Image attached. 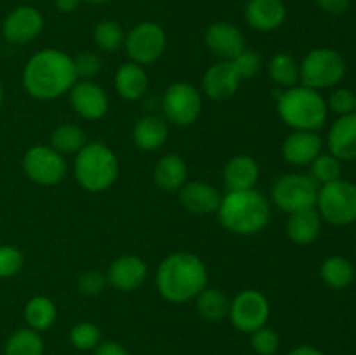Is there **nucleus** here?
I'll list each match as a JSON object with an SVG mask.
<instances>
[{
  "label": "nucleus",
  "mask_w": 356,
  "mask_h": 355,
  "mask_svg": "<svg viewBox=\"0 0 356 355\" xmlns=\"http://www.w3.org/2000/svg\"><path fill=\"white\" fill-rule=\"evenodd\" d=\"M76 80L73 58L59 49L35 52L23 70L24 90L40 101L58 100L70 93Z\"/></svg>",
  "instance_id": "1"
},
{
  "label": "nucleus",
  "mask_w": 356,
  "mask_h": 355,
  "mask_svg": "<svg viewBox=\"0 0 356 355\" xmlns=\"http://www.w3.org/2000/svg\"><path fill=\"white\" fill-rule=\"evenodd\" d=\"M207 268L193 253H172L156 268L155 284L160 296L170 303H186L207 287Z\"/></svg>",
  "instance_id": "2"
},
{
  "label": "nucleus",
  "mask_w": 356,
  "mask_h": 355,
  "mask_svg": "<svg viewBox=\"0 0 356 355\" xmlns=\"http://www.w3.org/2000/svg\"><path fill=\"white\" fill-rule=\"evenodd\" d=\"M221 225L236 235H256L266 228L271 218V204L256 188L226 191L218 207Z\"/></svg>",
  "instance_id": "3"
},
{
  "label": "nucleus",
  "mask_w": 356,
  "mask_h": 355,
  "mask_svg": "<svg viewBox=\"0 0 356 355\" xmlns=\"http://www.w3.org/2000/svg\"><path fill=\"white\" fill-rule=\"evenodd\" d=\"M278 115L294 131H318L329 113L327 101L318 90L306 86H294L278 94Z\"/></svg>",
  "instance_id": "4"
},
{
  "label": "nucleus",
  "mask_w": 356,
  "mask_h": 355,
  "mask_svg": "<svg viewBox=\"0 0 356 355\" xmlns=\"http://www.w3.org/2000/svg\"><path fill=\"white\" fill-rule=\"evenodd\" d=\"M118 159L113 150L101 141L86 143L75 155L73 173L75 180L83 190L104 191L117 181Z\"/></svg>",
  "instance_id": "5"
},
{
  "label": "nucleus",
  "mask_w": 356,
  "mask_h": 355,
  "mask_svg": "<svg viewBox=\"0 0 356 355\" xmlns=\"http://www.w3.org/2000/svg\"><path fill=\"white\" fill-rule=\"evenodd\" d=\"M346 75V61L332 47H316L299 63V82L312 89H329Z\"/></svg>",
  "instance_id": "6"
},
{
  "label": "nucleus",
  "mask_w": 356,
  "mask_h": 355,
  "mask_svg": "<svg viewBox=\"0 0 356 355\" xmlns=\"http://www.w3.org/2000/svg\"><path fill=\"white\" fill-rule=\"evenodd\" d=\"M315 207L322 219L330 225H351L356 221V184L343 178L322 184Z\"/></svg>",
  "instance_id": "7"
},
{
  "label": "nucleus",
  "mask_w": 356,
  "mask_h": 355,
  "mask_svg": "<svg viewBox=\"0 0 356 355\" xmlns=\"http://www.w3.org/2000/svg\"><path fill=\"white\" fill-rule=\"evenodd\" d=\"M318 190L320 187L309 174H284L271 187V200L280 211L292 214L315 207Z\"/></svg>",
  "instance_id": "8"
},
{
  "label": "nucleus",
  "mask_w": 356,
  "mask_h": 355,
  "mask_svg": "<svg viewBox=\"0 0 356 355\" xmlns=\"http://www.w3.org/2000/svg\"><path fill=\"white\" fill-rule=\"evenodd\" d=\"M125 51L132 63L138 65H152L159 61L167 47V35L160 24L153 21L138 23L125 35Z\"/></svg>",
  "instance_id": "9"
},
{
  "label": "nucleus",
  "mask_w": 356,
  "mask_h": 355,
  "mask_svg": "<svg viewBox=\"0 0 356 355\" xmlns=\"http://www.w3.org/2000/svg\"><path fill=\"white\" fill-rule=\"evenodd\" d=\"M23 171L33 183L42 187H54L66 176L65 155L56 152L51 145H35L24 153Z\"/></svg>",
  "instance_id": "10"
},
{
  "label": "nucleus",
  "mask_w": 356,
  "mask_h": 355,
  "mask_svg": "<svg viewBox=\"0 0 356 355\" xmlns=\"http://www.w3.org/2000/svg\"><path fill=\"white\" fill-rule=\"evenodd\" d=\"M228 319L240 333H254L266 326L270 319V301L257 289H243L229 303Z\"/></svg>",
  "instance_id": "11"
},
{
  "label": "nucleus",
  "mask_w": 356,
  "mask_h": 355,
  "mask_svg": "<svg viewBox=\"0 0 356 355\" xmlns=\"http://www.w3.org/2000/svg\"><path fill=\"white\" fill-rule=\"evenodd\" d=\"M163 115L167 120L179 127L197 122L202 111V94L188 82H174L167 87L162 100Z\"/></svg>",
  "instance_id": "12"
},
{
  "label": "nucleus",
  "mask_w": 356,
  "mask_h": 355,
  "mask_svg": "<svg viewBox=\"0 0 356 355\" xmlns=\"http://www.w3.org/2000/svg\"><path fill=\"white\" fill-rule=\"evenodd\" d=\"M44 30V16L31 6H19L10 10L2 23V35L9 44L24 45L33 42Z\"/></svg>",
  "instance_id": "13"
},
{
  "label": "nucleus",
  "mask_w": 356,
  "mask_h": 355,
  "mask_svg": "<svg viewBox=\"0 0 356 355\" xmlns=\"http://www.w3.org/2000/svg\"><path fill=\"white\" fill-rule=\"evenodd\" d=\"M70 103L75 113L86 120H99L110 106L106 90L92 80H76L70 89Z\"/></svg>",
  "instance_id": "14"
},
{
  "label": "nucleus",
  "mask_w": 356,
  "mask_h": 355,
  "mask_svg": "<svg viewBox=\"0 0 356 355\" xmlns=\"http://www.w3.org/2000/svg\"><path fill=\"white\" fill-rule=\"evenodd\" d=\"M146 277H148V267L145 260L136 254L117 258L110 265L106 274V281L122 292H131L138 289L146 281Z\"/></svg>",
  "instance_id": "15"
},
{
  "label": "nucleus",
  "mask_w": 356,
  "mask_h": 355,
  "mask_svg": "<svg viewBox=\"0 0 356 355\" xmlns=\"http://www.w3.org/2000/svg\"><path fill=\"white\" fill-rule=\"evenodd\" d=\"M240 84L242 77L238 75L232 61H219L212 65L202 80L205 96L214 101H225L235 96Z\"/></svg>",
  "instance_id": "16"
},
{
  "label": "nucleus",
  "mask_w": 356,
  "mask_h": 355,
  "mask_svg": "<svg viewBox=\"0 0 356 355\" xmlns=\"http://www.w3.org/2000/svg\"><path fill=\"white\" fill-rule=\"evenodd\" d=\"M205 45L222 58V61H232L245 49V38L236 26L226 21L212 23L205 31Z\"/></svg>",
  "instance_id": "17"
},
{
  "label": "nucleus",
  "mask_w": 356,
  "mask_h": 355,
  "mask_svg": "<svg viewBox=\"0 0 356 355\" xmlns=\"http://www.w3.org/2000/svg\"><path fill=\"white\" fill-rule=\"evenodd\" d=\"M323 141L315 131H294L285 138L282 155L291 166H309L322 153Z\"/></svg>",
  "instance_id": "18"
},
{
  "label": "nucleus",
  "mask_w": 356,
  "mask_h": 355,
  "mask_svg": "<svg viewBox=\"0 0 356 355\" xmlns=\"http://www.w3.org/2000/svg\"><path fill=\"white\" fill-rule=\"evenodd\" d=\"M243 16L252 30L273 31L284 24L287 9L282 0H249Z\"/></svg>",
  "instance_id": "19"
},
{
  "label": "nucleus",
  "mask_w": 356,
  "mask_h": 355,
  "mask_svg": "<svg viewBox=\"0 0 356 355\" xmlns=\"http://www.w3.org/2000/svg\"><path fill=\"white\" fill-rule=\"evenodd\" d=\"M327 146L334 157L343 160L356 159V111L341 115L327 134Z\"/></svg>",
  "instance_id": "20"
},
{
  "label": "nucleus",
  "mask_w": 356,
  "mask_h": 355,
  "mask_svg": "<svg viewBox=\"0 0 356 355\" xmlns=\"http://www.w3.org/2000/svg\"><path fill=\"white\" fill-rule=\"evenodd\" d=\"M221 198L218 188L204 181H186L179 190V200L183 207L195 214L216 212L221 204Z\"/></svg>",
  "instance_id": "21"
},
{
  "label": "nucleus",
  "mask_w": 356,
  "mask_h": 355,
  "mask_svg": "<svg viewBox=\"0 0 356 355\" xmlns=\"http://www.w3.org/2000/svg\"><path fill=\"white\" fill-rule=\"evenodd\" d=\"M222 180L228 191L250 190L259 180V164L250 155H236L228 160L222 171Z\"/></svg>",
  "instance_id": "22"
},
{
  "label": "nucleus",
  "mask_w": 356,
  "mask_h": 355,
  "mask_svg": "<svg viewBox=\"0 0 356 355\" xmlns=\"http://www.w3.org/2000/svg\"><path fill=\"white\" fill-rule=\"evenodd\" d=\"M169 136V127L167 122L159 115H145L139 118L132 131V138L138 148L145 152H155L162 148Z\"/></svg>",
  "instance_id": "23"
},
{
  "label": "nucleus",
  "mask_w": 356,
  "mask_h": 355,
  "mask_svg": "<svg viewBox=\"0 0 356 355\" xmlns=\"http://www.w3.org/2000/svg\"><path fill=\"white\" fill-rule=\"evenodd\" d=\"M148 86V75H146L145 68L141 65L129 61L118 66L117 73H115V89H117V93L124 100H139V97H143L146 94Z\"/></svg>",
  "instance_id": "24"
},
{
  "label": "nucleus",
  "mask_w": 356,
  "mask_h": 355,
  "mask_svg": "<svg viewBox=\"0 0 356 355\" xmlns=\"http://www.w3.org/2000/svg\"><path fill=\"white\" fill-rule=\"evenodd\" d=\"M156 187L163 191H179L188 181V166L183 157L176 153L163 155L153 171Z\"/></svg>",
  "instance_id": "25"
},
{
  "label": "nucleus",
  "mask_w": 356,
  "mask_h": 355,
  "mask_svg": "<svg viewBox=\"0 0 356 355\" xmlns=\"http://www.w3.org/2000/svg\"><path fill=\"white\" fill-rule=\"evenodd\" d=\"M320 230H322V216L318 214L316 207L292 212L289 216L287 235L294 244L299 246L313 244L318 239Z\"/></svg>",
  "instance_id": "26"
},
{
  "label": "nucleus",
  "mask_w": 356,
  "mask_h": 355,
  "mask_svg": "<svg viewBox=\"0 0 356 355\" xmlns=\"http://www.w3.org/2000/svg\"><path fill=\"white\" fill-rule=\"evenodd\" d=\"M197 310L202 319L209 322H219L229 313L232 299L218 287H205L197 294Z\"/></svg>",
  "instance_id": "27"
},
{
  "label": "nucleus",
  "mask_w": 356,
  "mask_h": 355,
  "mask_svg": "<svg viewBox=\"0 0 356 355\" xmlns=\"http://www.w3.org/2000/svg\"><path fill=\"white\" fill-rule=\"evenodd\" d=\"M320 277L329 287L346 289L355 281V267L348 258L329 256L320 267Z\"/></svg>",
  "instance_id": "28"
},
{
  "label": "nucleus",
  "mask_w": 356,
  "mask_h": 355,
  "mask_svg": "<svg viewBox=\"0 0 356 355\" xmlns=\"http://www.w3.org/2000/svg\"><path fill=\"white\" fill-rule=\"evenodd\" d=\"M56 317H58V310H56L54 301L47 296H33L24 306V320L28 327L37 333L47 331L56 322Z\"/></svg>",
  "instance_id": "29"
},
{
  "label": "nucleus",
  "mask_w": 356,
  "mask_h": 355,
  "mask_svg": "<svg viewBox=\"0 0 356 355\" xmlns=\"http://www.w3.org/2000/svg\"><path fill=\"white\" fill-rule=\"evenodd\" d=\"M86 143V132L75 124L58 125L51 134V146L61 155H76Z\"/></svg>",
  "instance_id": "30"
},
{
  "label": "nucleus",
  "mask_w": 356,
  "mask_h": 355,
  "mask_svg": "<svg viewBox=\"0 0 356 355\" xmlns=\"http://www.w3.org/2000/svg\"><path fill=\"white\" fill-rule=\"evenodd\" d=\"M3 355H44V340L30 327L17 329L6 341Z\"/></svg>",
  "instance_id": "31"
},
{
  "label": "nucleus",
  "mask_w": 356,
  "mask_h": 355,
  "mask_svg": "<svg viewBox=\"0 0 356 355\" xmlns=\"http://www.w3.org/2000/svg\"><path fill=\"white\" fill-rule=\"evenodd\" d=\"M268 75L275 84L285 89L294 87L299 82V63L287 52H278L270 59Z\"/></svg>",
  "instance_id": "32"
},
{
  "label": "nucleus",
  "mask_w": 356,
  "mask_h": 355,
  "mask_svg": "<svg viewBox=\"0 0 356 355\" xmlns=\"http://www.w3.org/2000/svg\"><path fill=\"white\" fill-rule=\"evenodd\" d=\"M94 42L106 52H115L124 45L125 33L117 21L103 19L94 28Z\"/></svg>",
  "instance_id": "33"
},
{
  "label": "nucleus",
  "mask_w": 356,
  "mask_h": 355,
  "mask_svg": "<svg viewBox=\"0 0 356 355\" xmlns=\"http://www.w3.org/2000/svg\"><path fill=\"white\" fill-rule=\"evenodd\" d=\"M312 173L309 176L316 181V184H327L332 183V181L339 180L341 174H343V166H341V160L337 157H334L332 153H320L312 164Z\"/></svg>",
  "instance_id": "34"
},
{
  "label": "nucleus",
  "mask_w": 356,
  "mask_h": 355,
  "mask_svg": "<svg viewBox=\"0 0 356 355\" xmlns=\"http://www.w3.org/2000/svg\"><path fill=\"white\" fill-rule=\"evenodd\" d=\"M70 343L76 350H94L101 343V329L92 322H79L70 329Z\"/></svg>",
  "instance_id": "35"
},
{
  "label": "nucleus",
  "mask_w": 356,
  "mask_h": 355,
  "mask_svg": "<svg viewBox=\"0 0 356 355\" xmlns=\"http://www.w3.org/2000/svg\"><path fill=\"white\" fill-rule=\"evenodd\" d=\"M250 347L257 355H275L280 347V338H278L277 331L263 326L250 333Z\"/></svg>",
  "instance_id": "36"
},
{
  "label": "nucleus",
  "mask_w": 356,
  "mask_h": 355,
  "mask_svg": "<svg viewBox=\"0 0 356 355\" xmlns=\"http://www.w3.org/2000/svg\"><path fill=\"white\" fill-rule=\"evenodd\" d=\"M24 256L16 246H0V278H13L23 270Z\"/></svg>",
  "instance_id": "37"
},
{
  "label": "nucleus",
  "mask_w": 356,
  "mask_h": 355,
  "mask_svg": "<svg viewBox=\"0 0 356 355\" xmlns=\"http://www.w3.org/2000/svg\"><path fill=\"white\" fill-rule=\"evenodd\" d=\"M73 65H75L76 79L82 80L94 79L103 68V61H101L99 56L90 51L80 52L76 58H73Z\"/></svg>",
  "instance_id": "38"
},
{
  "label": "nucleus",
  "mask_w": 356,
  "mask_h": 355,
  "mask_svg": "<svg viewBox=\"0 0 356 355\" xmlns=\"http://www.w3.org/2000/svg\"><path fill=\"white\" fill-rule=\"evenodd\" d=\"M233 66L238 72V75L243 79H252L259 73L261 70V56L256 51H250V49H243L235 59H232Z\"/></svg>",
  "instance_id": "39"
},
{
  "label": "nucleus",
  "mask_w": 356,
  "mask_h": 355,
  "mask_svg": "<svg viewBox=\"0 0 356 355\" xmlns=\"http://www.w3.org/2000/svg\"><path fill=\"white\" fill-rule=\"evenodd\" d=\"M356 104V97L353 90L346 89V87H339V89L332 90L327 101V106L337 115H348L353 113Z\"/></svg>",
  "instance_id": "40"
},
{
  "label": "nucleus",
  "mask_w": 356,
  "mask_h": 355,
  "mask_svg": "<svg viewBox=\"0 0 356 355\" xmlns=\"http://www.w3.org/2000/svg\"><path fill=\"white\" fill-rule=\"evenodd\" d=\"M106 275L97 270H87L79 278V291L86 296H97L106 287Z\"/></svg>",
  "instance_id": "41"
},
{
  "label": "nucleus",
  "mask_w": 356,
  "mask_h": 355,
  "mask_svg": "<svg viewBox=\"0 0 356 355\" xmlns=\"http://www.w3.org/2000/svg\"><path fill=\"white\" fill-rule=\"evenodd\" d=\"M315 2L323 13L334 14V16L344 14L351 7V0H315Z\"/></svg>",
  "instance_id": "42"
},
{
  "label": "nucleus",
  "mask_w": 356,
  "mask_h": 355,
  "mask_svg": "<svg viewBox=\"0 0 356 355\" xmlns=\"http://www.w3.org/2000/svg\"><path fill=\"white\" fill-rule=\"evenodd\" d=\"M94 355H131L127 348L122 347L117 341H101L96 348H94Z\"/></svg>",
  "instance_id": "43"
},
{
  "label": "nucleus",
  "mask_w": 356,
  "mask_h": 355,
  "mask_svg": "<svg viewBox=\"0 0 356 355\" xmlns=\"http://www.w3.org/2000/svg\"><path fill=\"white\" fill-rule=\"evenodd\" d=\"M287 355H325L322 350L312 345H299V347L292 348Z\"/></svg>",
  "instance_id": "44"
},
{
  "label": "nucleus",
  "mask_w": 356,
  "mask_h": 355,
  "mask_svg": "<svg viewBox=\"0 0 356 355\" xmlns=\"http://www.w3.org/2000/svg\"><path fill=\"white\" fill-rule=\"evenodd\" d=\"M80 2H82V0H56V7H58L59 13L68 14L79 9Z\"/></svg>",
  "instance_id": "45"
},
{
  "label": "nucleus",
  "mask_w": 356,
  "mask_h": 355,
  "mask_svg": "<svg viewBox=\"0 0 356 355\" xmlns=\"http://www.w3.org/2000/svg\"><path fill=\"white\" fill-rule=\"evenodd\" d=\"M82 2H87V3H106V2H110V0H82Z\"/></svg>",
  "instance_id": "46"
},
{
  "label": "nucleus",
  "mask_w": 356,
  "mask_h": 355,
  "mask_svg": "<svg viewBox=\"0 0 356 355\" xmlns=\"http://www.w3.org/2000/svg\"><path fill=\"white\" fill-rule=\"evenodd\" d=\"M2 103H3V86L2 82H0V108H2Z\"/></svg>",
  "instance_id": "47"
},
{
  "label": "nucleus",
  "mask_w": 356,
  "mask_h": 355,
  "mask_svg": "<svg viewBox=\"0 0 356 355\" xmlns=\"http://www.w3.org/2000/svg\"><path fill=\"white\" fill-rule=\"evenodd\" d=\"M355 97H356V93H355ZM355 111H356V104H355Z\"/></svg>",
  "instance_id": "48"
}]
</instances>
